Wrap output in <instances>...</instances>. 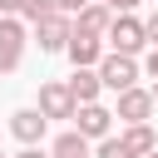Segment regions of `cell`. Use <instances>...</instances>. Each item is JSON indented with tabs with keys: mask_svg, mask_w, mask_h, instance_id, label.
I'll use <instances>...</instances> for the list:
<instances>
[{
	"mask_svg": "<svg viewBox=\"0 0 158 158\" xmlns=\"http://www.w3.org/2000/svg\"><path fill=\"white\" fill-rule=\"evenodd\" d=\"M104 40H109V49H114V54H128V59H133V54L148 44V25H143L138 15H114V25H109V35H104Z\"/></svg>",
	"mask_w": 158,
	"mask_h": 158,
	"instance_id": "cell-1",
	"label": "cell"
},
{
	"mask_svg": "<svg viewBox=\"0 0 158 158\" xmlns=\"http://www.w3.org/2000/svg\"><path fill=\"white\" fill-rule=\"evenodd\" d=\"M25 44H30L25 20H20V15H0V74H15V69H20Z\"/></svg>",
	"mask_w": 158,
	"mask_h": 158,
	"instance_id": "cell-2",
	"label": "cell"
},
{
	"mask_svg": "<svg viewBox=\"0 0 158 158\" xmlns=\"http://www.w3.org/2000/svg\"><path fill=\"white\" fill-rule=\"evenodd\" d=\"M138 59H128V54H104V64H99V79H104V89H114V94H123V89H138Z\"/></svg>",
	"mask_w": 158,
	"mask_h": 158,
	"instance_id": "cell-3",
	"label": "cell"
},
{
	"mask_svg": "<svg viewBox=\"0 0 158 158\" xmlns=\"http://www.w3.org/2000/svg\"><path fill=\"white\" fill-rule=\"evenodd\" d=\"M44 118H74L79 114V99L69 94V84L64 79H44L40 84V104H35Z\"/></svg>",
	"mask_w": 158,
	"mask_h": 158,
	"instance_id": "cell-4",
	"label": "cell"
},
{
	"mask_svg": "<svg viewBox=\"0 0 158 158\" xmlns=\"http://www.w3.org/2000/svg\"><path fill=\"white\" fill-rule=\"evenodd\" d=\"M74 128H79L84 138L104 143V138H114V109H104V104H79V114H74Z\"/></svg>",
	"mask_w": 158,
	"mask_h": 158,
	"instance_id": "cell-5",
	"label": "cell"
},
{
	"mask_svg": "<svg viewBox=\"0 0 158 158\" xmlns=\"http://www.w3.org/2000/svg\"><path fill=\"white\" fill-rule=\"evenodd\" d=\"M69 35H74V20H69V15H49V20L35 25L40 54H59V49H69Z\"/></svg>",
	"mask_w": 158,
	"mask_h": 158,
	"instance_id": "cell-6",
	"label": "cell"
},
{
	"mask_svg": "<svg viewBox=\"0 0 158 158\" xmlns=\"http://www.w3.org/2000/svg\"><path fill=\"white\" fill-rule=\"evenodd\" d=\"M64 54H69V64H74V69H99L109 49H104V40H99V35H84V30H74Z\"/></svg>",
	"mask_w": 158,
	"mask_h": 158,
	"instance_id": "cell-7",
	"label": "cell"
},
{
	"mask_svg": "<svg viewBox=\"0 0 158 158\" xmlns=\"http://www.w3.org/2000/svg\"><path fill=\"white\" fill-rule=\"evenodd\" d=\"M153 104H158L153 89H123L114 118H118V123H148V118H153Z\"/></svg>",
	"mask_w": 158,
	"mask_h": 158,
	"instance_id": "cell-8",
	"label": "cell"
},
{
	"mask_svg": "<svg viewBox=\"0 0 158 158\" xmlns=\"http://www.w3.org/2000/svg\"><path fill=\"white\" fill-rule=\"evenodd\" d=\"M44 128H49V118H44L40 109H15V114H10V133H15L25 148H35V143L44 138Z\"/></svg>",
	"mask_w": 158,
	"mask_h": 158,
	"instance_id": "cell-9",
	"label": "cell"
},
{
	"mask_svg": "<svg viewBox=\"0 0 158 158\" xmlns=\"http://www.w3.org/2000/svg\"><path fill=\"white\" fill-rule=\"evenodd\" d=\"M64 84H69V94H74L79 104H99V94H104V79H99V69H74Z\"/></svg>",
	"mask_w": 158,
	"mask_h": 158,
	"instance_id": "cell-10",
	"label": "cell"
},
{
	"mask_svg": "<svg viewBox=\"0 0 158 158\" xmlns=\"http://www.w3.org/2000/svg\"><path fill=\"white\" fill-rule=\"evenodd\" d=\"M118 138L128 143V153H133V158H148V153H158V133H153L148 123H128Z\"/></svg>",
	"mask_w": 158,
	"mask_h": 158,
	"instance_id": "cell-11",
	"label": "cell"
},
{
	"mask_svg": "<svg viewBox=\"0 0 158 158\" xmlns=\"http://www.w3.org/2000/svg\"><path fill=\"white\" fill-rule=\"evenodd\" d=\"M109 25H114V10H109V5H99V0H94V5H89V10L74 20V30H84V35H99V40L109 35Z\"/></svg>",
	"mask_w": 158,
	"mask_h": 158,
	"instance_id": "cell-12",
	"label": "cell"
},
{
	"mask_svg": "<svg viewBox=\"0 0 158 158\" xmlns=\"http://www.w3.org/2000/svg\"><path fill=\"white\" fill-rule=\"evenodd\" d=\"M54 158H89V138H84L79 128H64V133L54 138Z\"/></svg>",
	"mask_w": 158,
	"mask_h": 158,
	"instance_id": "cell-13",
	"label": "cell"
},
{
	"mask_svg": "<svg viewBox=\"0 0 158 158\" xmlns=\"http://www.w3.org/2000/svg\"><path fill=\"white\" fill-rule=\"evenodd\" d=\"M49 15H59L54 0H25V5H20V20H25V25H40V20H49Z\"/></svg>",
	"mask_w": 158,
	"mask_h": 158,
	"instance_id": "cell-14",
	"label": "cell"
},
{
	"mask_svg": "<svg viewBox=\"0 0 158 158\" xmlns=\"http://www.w3.org/2000/svg\"><path fill=\"white\" fill-rule=\"evenodd\" d=\"M94 158H133V153H128V143H123V138H104V143L94 148Z\"/></svg>",
	"mask_w": 158,
	"mask_h": 158,
	"instance_id": "cell-15",
	"label": "cell"
},
{
	"mask_svg": "<svg viewBox=\"0 0 158 158\" xmlns=\"http://www.w3.org/2000/svg\"><path fill=\"white\" fill-rule=\"evenodd\" d=\"M89 5H94V0H54V10H59V15H69V20H79Z\"/></svg>",
	"mask_w": 158,
	"mask_h": 158,
	"instance_id": "cell-16",
	"label": "cell"
},
{
	"mask_svg": "<svg viewBox=\"0 0 158 158\" xmlns=\"http://www.w3.org/2000/svg\"><path fill=\"white\" fill-rule=\"evenodd\" d=\"M143 74H148V79H153V89H158V49H148V54H143Z\"/></svg>",
	"mask_w": 158,
	"mask_h": 158,
	"instance_id": "cell-17",
	"label": "cell"
},
{
	"mask_svg": "<svg viewBox=\"0 0 158 158\" xmlns=\"http://www.w3.org/2000/svg\"><path fill=\"white\" fill-rule=\"evenodd\" d=\"M143 25H148V44H153V49H158V10H153V15H148V20H143Z\"/></svg>",
	"mask_w": 158,
	"mask_h": 158,
	"instance_id": "cell-18",
	"label": "cell"
},
{
	"mask_svg": "<svg viewBox=\"0 0 158 158\" xmlns=\"http://www.w3.org/2000/svg\"><path fill=\"white\" fill-rule=\"evenodd\" d=\"M20 5L25 0H0V15H20Z\"/></svg>",
	"mask_w": 158,
	"mask_h": 158,
	"instance_id": "cell-19",
	"label": "cell"
},
{
	"mask_svg": "<svg viewBox=\"0 0 158 158\" xmlns=\"http://www.w3.org/2000/svg\"><path fill=\"white\" fill-rule=\"evenodd\" d=\"M15 158H54V153H40V148H20Z\"/></svg>",
	"mask_w": 158,
	"mask_h": 158,
	"instance_id": "cell-20",
	"label": "cell"
},
{
	"mask_svg": "<svg viewBox=\"0 0 158 158\" xmlns=\"http://www.w3.org/2000/svg\"><path fill=\"white\" fill-rule=\"evenodd\" d=\"M153 99H158V89H153Z\"/></svg>",
	"mask_w": 158,
	"mask_h": 158,
	"instance_id": "cell-21",
	"label": "cell"
},
{
	"mask_svg": "<svg viewBox=\"0 0 158 158\" xmlns=\"http://www.w3.org/2000/svg\"><path fill=\"white\" fill-rule=\"evenodd\" d=\"M148 158H158V153H148Z\"/></svg>",
	"mask_w": 158,
	"mask_h": 158,
	"instance_id": "cell-22",
	"label": "cell"
},
{
	"mask_svg": "<svg viewBox=\"0 0 158 158\" xmlns=\"http://www.w3.org/2000/svg\"><path fill=\"white\" fill-rule=\"evenodd\" d=\"M0 158H5V153H0Z\"/></svg>",
	"mask_w": 158,
	"mask_h": 158,
	"instance_id": "cell-23",
	"label": "cell"
}]
</instances>
